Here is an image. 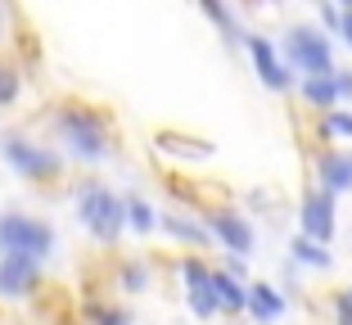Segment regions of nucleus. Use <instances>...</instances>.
I'll return each mask as SVG.
<instances>
[{
	"instance_id": "nucleus-28",
	"label": "nucleus",
	"mask_w": 352,
	"mask_h": 325,
	"mask_svg": "<svg viewBox=\"0 0 352 325\" xmlns=\"http://www.w3.org/2000/svg\"><path fill=\"white\" fill-rule=\"evenodd\" d=\"M339 5H343V10H352V0H339Z\"/></svg>"
},
{
	"instance_id": "nucleus-14",
	"label": "nucleus",
	"mask_w": 352,
	"mask_h": 325,
	"mask_svg": "<svg viewBox=\"0 0 352 325\" xmlns=\"http://www.w3.org/2000/svg\"><path fill=\"white\" fill-rule=\"evenodd\" d=\"M199 10H204V19L221 32V41H226V45H244V32H239L235 14L226 10V0H199Z\"/></svg>"
},
{
	"instance_id": "nucleus-1",
	"label": "nucleus",
	"mask_w": 352,
	"mask_h": 325,
	"mask_svg": "<svg viewBox=\"0 0 352 325\" xmlns=\"http://www.w3.org/2000/svg\"><path fill=\"white\" fill-rule=\"evenodd\" d=\"M50 126H54V136H59V145L68 149L77 163H104V158H113V149H118L109 113L95 109V104H82V100L54 104Z\"/></svg>"
},
{
	"instance_id": "nucleus-8",
	"label": "nucleus",
	"mask_w": 352,
	"mask_h": 325,
	"mask_svg": "<svg viewBox=\"0 0 352 325\" xmlns=\"http://www.w3.org/2000/svg\"><path fill=\"white\" fill-rule=\"evenodd\" d=\"M41 280V258L32 253H0V298H28Z\"/></svg>"
},
{
	"instance_id": "nucleus-19",
	"label": "nucleus",
	"mask_w": 352,
	"mask_h": 325,
	"mask_svg": "<svg viewBox=\"0 0 352 325\" xmlns=\"http://www.w3.org/2000/svg\"><path fill=\"white\" fill-rule=\"evenodd\" d=\"M294 258H298L302 267H330V249H325L321 240H311V235H298V240H294Z\"/></svg>"
},
{
	"instance_id": "nucleus-23",
	"label": "nucleus",
	"mask_w": 352,
	"mask_h": 325,
	"mask_svg": "<svg viewBox=\"0 0 352 325\" xmlns=\"http://www.w3.org/2000/svg\"><path fill=\"white\" fill-rule=\"evenodd\" d=\"M19 91H23V77H19V68H14L10 59H0V109H10L14 100H19Z\"/></svg>"
},
{
	"instance_id": "nucleus-21",
	"label": "nucleus",
	"mask_w": 352,
	"mask_h": 325,
	"mask_svg": "<svg viewBox=\"0 0 352 325\" xmlns=\"http://www.w3.org/2000/svg\"><path fill=\"white\" fill-rule=\"evenodd\" d=\"M86 325H131V312L95 298V303H86Z\"/></svg>"
},
{
	"instance_id": "nucleus-15",
	"label": "nucleus",
	"mask_w": 352,
	"mask_h": 325,
	"mask_svg": "<svg viewBox=\"0 0 352 325\" xmlns=\"http://www.w3.org/2000/svg\"><path fill=\"white\" fill-rule=\"evenodd\" d=\"M158 226H163L176 244H208V240H212V231H208V226H199V221H190V217H176V212H163V217H158Z\"/></svg>"
},
{
	"instance_id": "nucleus-11",
	"label": "nucleus",
	"mask_w": 352,
	"mask_h": 325,
	"mask_svg": "<svg viewBox=\"0 0 352 325\" xmlns=\"http://www.w3.org/2000/svg\"><path fill=\"white\" fill-rule=\"evenodd\" d=\"M244 312H249L258 325H276L280 316H285V294H280L276 284H267V280H253V284H249V303H244Z\"/></svg>"
},
{
	"instance_id": "nucleus-18",
	"label": "nucleus",
	"mask_w": 352,
	"mask_h": 325,
	"mask_svg": "<svg viewBox=\"0 0 352 325\" xmlns=\"http://www.w3.org/2000/svg\"><path fill=\"white\" fill-rule=\"evenodd\" d=\"M122 203H126V226H131V231L149 235V231H154V226H158V212L149 208V203L140 199V194H126Z\"/></svg>"
},
{
	"instance_id": "nucleus-26",
	"label": "nucleus",
	"mask_w": 352,
	"mask_h": 325,
	"mask_svg": "<svg viewBox=\"0 0 352 325\" xmlns=\"http://www.w3.org/2000/svg\"><path fill=\"white\" fill-rule=\"evenodd\" d=\"M334 77H339V100L348 104V100H352V73H348V68H334Z\"/></svg>"
},
{
	"instance_id": "nucleus-20",
	"label": "nucleus",
	"mask_w": 352,
	"mask_h": 325,
	"mask_svg": "<svg viewBox=\"0 0 352 325\" xmlns=\"http://www.w3.org/2000/svg\"><path fill=\"white\" fill-rule=\"evenodd\" d=\"M186 298H190V312H195L199 321H212V316L221 312L217 294H212V276H208V284H199V289H186Z\"/></svg>"
},
{
	"instance_id": "nucleus-10",
	"label": "nucleus",
	"mask_w": 352,
	"mask_h": 325,
	"mask_svg": "<svg viewBox=\"0 0 352 325\" xmlns=\"http://www.w3.org/2000/svg\"><path fill=\"white\" fill-rule=\"evenodd\" d=\"M316 181L334 194L352 190V149H321L316 154Z\"/></svg>"
},
{
	"instance_id": "nucleus-6",
	"label": "nucleus",
	"mask_w": 352,
	"mask_h": 325,
	"mask_svg": "<svg viewBox=\"0 0 352 325\" xmlns=\"http://www.w3.org/2000/svg\"><path fill=\"white\" fill-rule=\"evenodd\" d=\"M204 226L212 231V240L226 253H235V258H253V249H258V235H253L249 217H239L235 208H208Z\"/></svg>"
},
{
	"instance_id": "nucleus-17",
	"label": "nucleus",
	"mask_w": 352,
	"mask_h": 325,
	"mask_svg": "<svg viewBox=\"0 0 352 325\" xmlns=\"http://www.w3.org/2000/svg\"><path fill=\"white\" fill-rule=\"evenodd\" d=\"M158 149L186 154V158H212V145H208V140H190V136H176V131H158Z\"/></svg>"
},
{
	"instance_id": "nucleus-5",
	"label": "nucleus",
	"mask_w": 352,
	"mask_h": 325,
	"mask_svg": "<svg viewBox=\"0 0 352 325\" xmlns=\"http://www.w3.org/2000/svg\"><path fill=\"white\" fill-rule=\"evenodd\" d=\"M285 59H289V68H298L307 77L334 68V50L321 36V27H289L285 32Z\"/></svg>"
},
{
	"instance_id": "nucleus-13",
	"label": "nucleus",
	"mask_w": 352,
	"mask_h": 325,
	"mask_svg": "<svg viewBox=\"0 0 352 325\" xmlns=\"http://www.w3.org/2000/svg\"><path fill=\"white\" fill-rule=\"evenodd\" d=\"M302 100H307L316 113H321V109L343 104V100H339V77H334V68H330V73H311V77H302Z\"/></svg>"
},
{
	"instance_id": "nucleus-27",
	"label": "nucleus",
	"mask_w": 352,
	"mask_h": 325,
	"mask_svg": "<svg viewBox=\"0 0 352 325\" xmlns=\"http://www.w3.org/2000/svg\"><path fill=\"white\" fill-rule=\"evenodd\" d=\"M339 36H343V41L352 45V10H348V14H343V19H339Z\"/></svg>"
},
{
	"instance_id": "nucleus-12",
	"label": "nucleus",
	"mask_w": 352,
	"mask_h": 325,
	"mask_svg": "<svg viewBox=\"0 0 352 325\" xmlns=\"http://www.w3.org/2000/svg\"><path fill=\"white\" fill-rule=\"evenodd\" d=\"M212 294H217L221 312H244V303H249V284L239 280L235 271H226V267H212Z\"/></svg>"
},
{
	"instance_id": "nucleus-7",
	"label": "nucleus",
	"mask_w": 352,
	"mask_h": 325,
	"mask_svg": "<svg viewBox=\"0 0 352 325\" xmlns=\"http://www.w3.org/2000/svg\"><path fill=\"white\" fill-rule=\"evenodd\" d=\"M244 50H249L253 59V73H258V82L267 86V91H289L294 86V73H289V59H280L276 45L267 41V36H244Z\"/></svg>"
},
{
	"instance_id": "nucleus-29",
	"label": "nucleus",
	"mask_w": 352,
	"mask_h": 325,
	"mask_svg": "<svg viewBox=\"0 0 352 325\" xmlns=\"http://www.w3.org/2000/svg\"><path fill=\"white\" fill-rule=\"evenodd\" d=\"M0 32H5V19H0Z\"/></svg>"
},
{
	"instance_id": "nucleus-24",
	"label": "nucleus",
	"mask_w": 352,
	"mask_h": 325,
	"mask_svg": "<svg viewBox=\"0 0 352 325\" xmlns=\"http://www.w3.org/2000/svg\"><path fill=\"white\" fill-rule=\"evenodd\" d=\"M176 271H181V284H186V289H199V284H208L212 267L199 262V258H181V267H176Z\"/></svg>"
},
{
	"instance_id": "nucleus-22",
	"label": "nucleus",
	"mask_w": 352,
	"mask_h": 325,
	"mask_svg": "<svg viewBox=\"0 0 352 325\" xmlns=\"http://www.w3.org/2000/svg\"><path fill=\"white\" fill-rule=\"evenodd\" d=\"M118 289H126V294H145L149 289V267L145 262H122L118 267Z\"/></svg>"
},
{
	"instance_id": "nucleus-16",
	"label": "nucleus",
	"mask_w": 352,
	"mask_h": 325,
	"mask_svg": "<svg viewBox=\"0 0 352 325\" xmlns=\"http://www.w3.org/2000/svg\"><path fill=\"white\" fill-rule=\"evenodd\" d=\"M316 136L325 140H352V113L348 109H321V122H316Z\"/></svg>"
},
{
	"instance_id": "nucleus-25",
	"label": "nucleus",
	"mask_w": 352,
	"mask_h": 325,
	"mask_svg": "<svg viewBox=\"0 0 352 325\" xmlns=\"http://www.w3.org/2000/svg\"><path fill=\"white\" fill-rule=\"evenodd\" d=\"M334 325H352V289L334 294Z\"/></svg>"
},
{
	"instance_id": "nucleus-4",
	"label": "nucleus",
	"mask_w": 352,
	"mask_h": 325,
	"mask_svg": "<svg viewBox=\"0 0 352 325\" xmlns=\"http://www.w3.org/2000/svg\"><path fill=\"white\" fill-rule=\"evenodd\" d=\"M0 158L23 181H59V172H63V158L54 149L36 145V140H28V136H0Z\"/></svg>"
},
{
	"instance_id": "nucleus-3",
	"label": "nucleus",
	"mask_w": 352,
	"mask_h": 325,
	"mask_svg": "<svg viewBox=\"0 0 352 325\" xmlns=\"http://www.w3.org/2000/svg\"><path fill=\"white\" fill-rule=\"evenodd\" d=\"M0 253H32V258H50L54 253V226L28 212H5L0 217Z\"/></svg>"
},
{
	"instance_id": "nucleus-2",
	"label": "nucleus",
	"mask_w": 352,
	"mask_h": 325,
	"mask_svg": "<svg viewBox=\"0 0 352 325\" xmlns=\"http://www.w3.org/2000/svg\"><path fill=\"white\" fill-rule=\"evenodd\" d=\"M77 221L91 231L95 244H118V235L126 231L122 194H113L104 181H82V190H77Z\"/></svg>"
},
{
	"instance_id": "nucleus-9",
	"label": "nucleus",
	"mask_w": 352,
	"mask_h": 325,
	"mask_svg": "<svg viewBox=\"0 0 352 325\" xmlns=\"http://www.w3.org/2000/svg\"><path fill=\"white\" fill-rule=\"evenodd\" d=\"M334 199H339V194H334V190H325V186H316V190H307V194H302V208H298L302 235L330 244V235H334Z\"/></svg>"
}]
</instances>
